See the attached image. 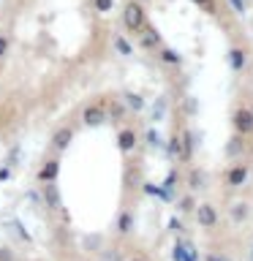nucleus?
I'll return each instance as SVG.
<instances>
[{"label":"nucleus","mask_w":253,"mask_h":261,"mask_svg":"<svg viewBox=\"0 0 253 261\" xmlns=\"http://www.w3.org/2000/svg\"><path fill=\"white\" fill-rule=\"evenodd\" d=\"M161 63H166V65H183V57H180L174 49H169V46H161Z\"/></svg>","instance_id":"aec40b11"},{"label":"nucleus","mask_w":253,"mask_h":261,"mask_svg":"<svg viewBox=\"0 0 253 261\" xmlns=\"http://www.w3.org/2000/svg\"><path fill=\"white\" fill-rule=\"evenodd\" d=\"M8 52V36H3V33H0V57H3Z\"/></svg>","instance_id":"c756f323"},{"label":"nucleus","mask_w":253,"mask_h":261,"mask_svg":"<svg viewBox=\"0 0 253 261\" xmlns=\"http://www.w3.org/2000/svg\"><path fill=\"white\" fill-rule=\"evenodd\" d=\"M193 6H199L201 11H207V14H218V6H215V0H191Z\"/></svg>","instance_id":"5701e85b"},{"label":"nucleus","mask_w":253,"mask_h":261,"mask_svg":"<svg viewBox=\"0 0 253 261\" xmlns=\"http://www.w3.org/2000/svg\"><path fill=\"white\" fill-rule=\"evenodd\" d=\"M147 142H150V144H161V139H158V130H155V128H150V130H147Z\"/></svg>","instance_id":"c85d7f7f"},{"label":"nucleus","mask_w":253,"mask_h":261,"mask_svg":"<svg viewBox=\"0 0 253 261\" xmlns=\"http://www.w3.org/2000/svg\"><path fill=\"white\" fill-rule=\"evenodd\" d=\"M180 136H183V152H180V161H191L193 158V134H191V130H183V134H180Z\"/></svg>","instance_id":"f3484780"},{"label":"nucleus","mask_w":253,"mask_h":261,"mask_svg":"<svg viewBox=\"0 0 253 261\" xmlns=\"http://www.w3.org/2000/svg\"><path fill=\"white\" fill-rule=\"evenodd\" d=\"M122 101H125V106L131 112H142L144 109V98L139 93H131V90H128V93H122Z\"/></svg>","instance_id":"a211bd4d"},{"label":"nucleus","mask_w":253,"mask_h":261,"mask_svg":"<svg viewBox=\"0 0 253 261\" xmlns=\"http://www.w3.org/2000/svg\"><path fill=\"white\" fill-rule=\"evenodd\" d=\"M174 182H177V171H171V174L166 177V182H163V185H166V188H171Z\"/></svg>","instance_id":"473e14b6"},{"label":"nucleus","mask_w":253,"mask_h":261,"mask_svg":"<svg viewBox=\"0 0 253 261\" xmlns=\"http://www.w3.org/2000/svg\"><path fill=\"white\" fill-rule=\"evenodd\" d=\"M147 24V11L144 6L139 3V0H128L125 6H122V28L128 33H139Z\"/></svg>","instance_id":"f257e3e1"},{"label":"nucleus","mask_w":253,"mask_h":261,"mask_svg":"<svg viewBox=\"0 0 253 261\" xmlns=\"http://www.w3.org/2000/svg\"><path fill=\"white\" fill-rule=\"evenodd\" d=\"M136 142H139V136H136L134 128H120V130H117V147H120L122 152L136 150Z\"/></svg>","instance_id":"1a4fd4ad"},{"label":"nucleus","mask_w":253,"mask_h":261,"mask_svg":"<svg viewBox=\"0 0 253 261\" xmlns=\"http://www.w3.org/2000/svg\"><path fill=\"white\" fill-rule=\"evenodd\" d=\"M71 142H73V128L71 125H63V128H57L55 134H52V139H49V150L52 152H65L71 147Z\"/></svg>","instance_id":"20e7f679"},{"label":"nucleus","mask_w":253,"mask_h":261,"mask_svg":"<svg viewBox=\"0 0 253 261\" xmlns=\"http://www.w3.org/2000/svg\"><path fill=\"white\" fill-rule=\"evenodd\" d=\"M101 261H120V253L117 250H106V253H101Z\"/></svg>","instance_id":"cd10ccee"},{"label":"nucleus","mask_w":253,"mask_h":261,"mask_svg":"<svg viewBox=\"0 0 253 261\" xmlns=\"http://www.w3.org/2000/svg\"><path fill=\"white\" fill-rule=\"evenodd\" d=\"M144 188V193H150V196H158L161 201H166V204H171L177 199L174 196V191H171V188H166V185H153V182H144L142 185Z\"/></svg>","instance_id":"ddd939ff"},{"label":"nucleus","mask_w":253,"mask_h":261,"mask_svg":"<svg viewBox=\"0 0 253 261\" xmlns=\"http://www.w3.org/2000/svg\"><path fill=\"white\" fill-rule=\"evenodd\" d=\"M93 8L98 14H109L114 8V0H93Z\"/></svg>","instance_id":"b1692460"},{"label":"nucleus","mask_w":253,"mask_h":261,"mask_svg":"<svg viewBox=\"0 0 253 261\" xmlns=\"http://www.w3.org/2000/svg\"><path fill=\"white\" fill-rule=\"evenodd\" d=\"M117 231L122 237H128L131 231H134V212H131V210H122L117 215Z\"/></svg>","instance_id":"dca6fc26"},{"label":"nucleus","mask_w":253,"mask_h":261,"mask_svg":"<svg viewBox=\"0 0 253 261\" xmlns=\"http://www.w3.org/2000/svg\"><path fill=\"white\" fill-rule=\"evenodd\" d=\"M193 215H196V223L201 228H212V226H218V220H220L218 210L212 207V204H196Z\"/></svg>","instance_id":"423d86ee"},{"label":"nucleus","mask_w":253,"mask_h":261,"mask_svg":"<svg viewBox=\"0 0 253 261\" xmlns=\"http://www.w3.org/2000/svg\"><path fill=\"white\" fill-rule=\"evenodd\" d=\"M199 185H201V171L193 169L191 171V188H199Z\"/></svg>","instance_id":"bb28decb"},{"label":"nucleus","mask_w":253,"mask_h":261,"mask_svg":"<svg viewBox=\"0 0 253 261\" xmlns=\"http://www.w3.org/2000/svg\"><path fill=\"white\" fill-rule=\"evenodd\" d=\"M139 3H150V0H139Z\"/></svg>","instance_id":"c9c22d12"},{"label":"nucleus","mask_w":253,"mask_h":261,"mask_svg":"<svg viewBox=\"0 0 253 261\" xmlns=\"http://www.w3.org/2000/svg\"><path fill=\"white\" fill-rule=\"evenodd\" d=\"M125 112H128L125 101H112V103H106V120H112V122H122Z\"/></svg>","instance_id":"4468645a"},{"label":"nucleus","mask_w":253,"mask_h":261,"mask_svg":"<svg viewBox=\"0 0 253 261\" xmlns=\"http://www.w3.org/2000/svg\"><path fill=\"white\" fill-rule=\"evenodd\" d=\"M57 174H60V161L49 158L44 166H41V171H38V182H55Z\"/></svg>","instance_id":"9b49d317"},{"label":"nucleus","mask_w":253,"mask_h":261,"mask_svg":"<svg viewBox=\"0 0 253 261\" xmlns=\"http://www.w3.org/2000/svg\"><path fill=\"white\" fill-rule=\"evenodd\" d=\"M0 261H11V250L8 248H0Z\"/></svg>","instance_id":"2f4dec72"},{"label":"nucleus","mask_w":253,"mask_h":261,"mask_svg":"<svg viewBox=\"0 0 253 261\" xmlns=\"http://www.w3.org/2000/svg\"><path fill=\"white\" fill-rule=\"evenodd\" d=\"M112 44H114V49H117V55H122V57H131V55H134V44H131L125 36H114Z\"/></svg>","instance_id":"6ab92c4d"},{"label":"nucleus","mask_w":253,"mask_h":261,"mask_svg":"<svg viewBox=\"0 0 253 261\" xmlns=\"http://www.w3.org/2000/svg\"><path fill=\"white\" fill-rule=\"evenodd\" d=\"M171 258H174V261H199V250H196V245L191 240L177 237L174 250H171Z\"/></svg>","instance_id":"39448f33"},{"label":"nucleus","mask_w":253,"mask_h":261,"mask_svg":"<svg viewBox=\"0 0 253 261\" xmlns=\"http://www.w3.org/2000/svg\"><path fill=\"white\" fill-rule=\"evenodd\" d=\"M8 177H11V171H8V169H0V182H3V179H8Z\"/></svg>","instance_id":"72a5a7b5"},{"label":"nucleus","mask_w":253,"mask_h":261,"mask_svg":"<svg viewBox=\"0 0 253 261\" xmlns=\"http://www.w3.org/2000/svg\"><path fill=\"white\" fill-rule=\"evenodd\" d=\"M229 6H232L240 16H242L245 11H248V0H229Z\"/></svg>","instance_id":"a878e982"},{"label":"nucleus","mask_w":253,"mask_h":261,"mask_svg":"<svg viewBox=\"0 0 253 261\" xmlns=\"http://www.w3.org/2000/svg\"><path fill=\"white\" fill-rule=\"evenodd\" d=\"M136 36H139V46L147 49V52H153V49H161V44H163L161 33L155 30L153 24H144V28L136 33Z\"/></svg>","instance_id":"0eeeda50"},{"label":"nucleus","mask_w":253,"mask_h":261,"mask_svg":"<svg viewBox=\"0 0 253 261\" xmlns=\"http://www.w3.org/2000/svg\"><path fill=\"white\" fill-rule=\"evenodd\" d=\"M232 125H234L237 134L250 136L253 134V109H248V106H237L234 114H232Z\"/></svg>","instance_id":"f03ea898"},{"label":"nucleus","mask_w":253,"mask_h":261,"mask_svg":"<svg viewBox=\"0 0 253 261\" xmlns=\"http://www.w3.org/2000/svg\"><path fill=\"white\" fill-rule=\"evenodd\" d=\"M106 122V106L101 103H87L82 109V125L85 128H101Z\"/></svg>","instance_id":"7ed1b4c3"},{"label":"nucleus","mask_w":253,"mask_h":261,"mask_svg":"<svg viewBox=\"0 0 253 261\" xmlns=\"http://www.w3.org/2000/svg\"><path fill=\"white\" fill-rule=\"evenodd\" d=\"M248 212H250V207H248L245 201L232 204V220H234V223H242V220L248 218Z\"/></svg>","instance_id":"412c9836"},{"label":"nucleus","mask_w":253,"mask_h":261,"mask_svg":"<svg viewBox=\"0 0 253 261\" xmlns=\"http://www.w3.org/2000/svg\"><path fill=\"white\" fill-rule=\"evenodd\" d=\"M44 204L49 210H60V204H63V199H60V188H57L55 182H44Z\"/></svg>","instance_id":"9d476101"},{"label":"nucleus","mask_w":253,"mask_h":261,"mask_svg":"<svg viewBox=\"0 0 253 261\" xmlns=\"http://www.w3.org/2000/svg\"><path fill=\"white\" fill-rule=\"evenodd\" d=\"M250 261H253V253H250Z\"/></svg>","instance_id":"e433bc0d"},{"label":"nucleus","mask_w":253,"mask_h":261,"mask_svg":"<svg viewBox=\"0 0 253 261\" xmlns=\"http://www.w3.org/2000/svg\"><path fill=\"white\" fill-rule=\"evenodd\" d=\"M180 210H183V212H191V210H196V204H193V196H191V193L180 199Z\"/></svg>","instance_id":"393cba45"},{"label":"nucleus","mask_w":253,"mask_h":261,"mask_svg":"<svg viewBox=\"0 0 253 261\" xmlns=\"http://www.w3.org/2000/svg\"><path fill=\"white\" fill-rule=\"evenodd\" d=\"M204 261H232V258L220 256V253H207V258H204Z\"/></svg>","instance_id":"7c9ffc66"},{"label":"nucleus","mask_w":253,"mask_h":261,"mask_svg":"<svg viewBox=\"0 0 253 261\" xmlns=\"http://www.w3.org/2000/svg\"><path fill=\"white\" fill-rule=\"evenodd\" d=\"M226 60H229V68H232V71H242L245 65H248V55H245V49L232 46V49H229V55H226Z\"/></svg>","instance_id":"f8f14e48"},{"label":"nucleus","mask_w":253,"mask_h":261,"mask_svg":"<svg viewBox=\"0 0 253 261\" xmlns=\"http://www.w3.org/2000/svg\"><path fill=\"white\" fill-rule=\"evenodd\" d=\"M242 152H245V136L242 134H234L226 142V155H229V158H237V155H242Z\"/></svg>","instance_id":"2eb2a0df"},{"label":"nucleus","mask_w":253,"mask_h":261,"mask_svg":"<svg viewBox=\"0 0 253 261\" xmlns=\"http://www.w3.org/2000/svg\"><path fill=\"white\" fill-rule=\"evenodd\" d=\"M166 152L171 155V158H180V152H183V136L174 134L169 139V144H166Z\"/></svg>","instance_id":"4be33fe9"},{"label":"nucleus","mask_w":253,"mask_h":261,"mask_svg":"<svg viewBox=\"0 0 253 261\" xmlns=\"http://www.w3.org/2000/svg\"><path fill=\"white\" fill-rule=\"evenodd\" d=\"M248 174H250V169L245 166V163H237V166H232L226 171V185H232V188H240L245 179H248Z\"/></svg>","instance_id":"6e6552de"},{"label":"nucleus","mask_w":253,"mask_h":261,"mask_svg":"<svg viewBox=\"0 0 253 261\" xmlns=\"http://www.w3.org/2000/svg\"><path fill=\"white\" fill-rule=\"evenodd\" d=\"M131 261H147V258H142V256H136V258H131Z\"/></svg>","instance_id":"f704fd0d"}]
</instances>
